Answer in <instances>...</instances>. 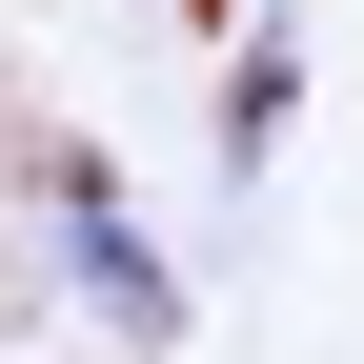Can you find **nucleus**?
<instances>
[{
  "mask_svg": "<svg viewBox=\"0 0 364 364\" xmlns=\"http://www.w3.org/2000/svg\"><path fill=\"white\" fill-rule=\"evenodd\" d=\"M21 182H41V243L81 263V304H102L122 344H162V324H182V263L142 243V203L102 182V142H21Z\"/></svg>",
  "mask_w": 364,
  "mask_h": 364,
  "instance_id": "1",
  "label": "nucleus"
},
{
  "mask_svg": "<svg viewBox=\"0 0 364 364\" xmlns=\"http://www.w3.org/2000/svg\"><path fill=\"white\" fill-rule=\"evenodd\" d=\"M284 102H304V61H284V41H243V81H223V142L263 162V142H284Z\"/></svg>",
  "mask_w": 364,
  "mask_h": 364,
  "instance_id": "2",
  "label": "nucleus"
}]
</instances>
